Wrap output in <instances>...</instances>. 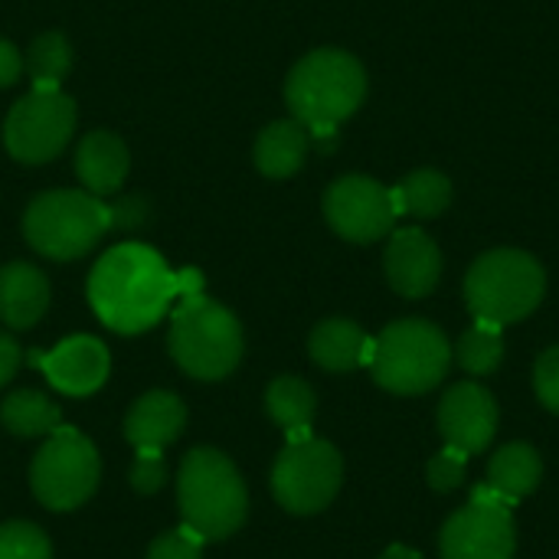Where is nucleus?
<instances>
[{
    "label": "nucleus",
    "instance_id": "nucleus-1",
    "mask_svg": "<svg viewBox=\"0 0 559 559\" xmlns=\"http://www.w3.org/2000/svg\"><path fill=\"white\" fill-rule=\"evenodd\" d=\"M197 272H170L160 252L141 242L108 249L88 275V301L98 321L118 334L154 328L167 308L190 292H200Z\"/></svg>",
    "mask_w": 559,
    "mask_h": 559
},
{
    "label": "nucleus",
    "instance_id": "nucleus-2",
    "mask_svg": "<svg viewBox=\"0 0 559 559\" xmlns=\"http://www.w3.org/2000/svg\"><path fill=\"white\" fill-rule=\"evenodd\" d=\"M141 219H144L141 200H124L108 206L88 190H49L29 203L23 216V233L39 255L69 262L85 255L108 229L138 226Z\"/></svg>",
    "mask_w": 559,
    "mask_h": 559
},
{
    "label": "nucleus",
    "instance_id": "nucleus-3",
    "mask_svg": "<svg viewBox=\"0 0 559 559\" xmlns=\"http://www.w3.org/2000/svg\"><path fill=\"white\" fill-rule=\"evenodd\" d=\"M367 95L364 66L344 49L308 52L285 82V98L295 121L308 128L311 138H334L337 124L347 121Z\"/></svg>",
    "mask_w": 559,
    "mask_h": 559
},
{
    "label": "nucleus",
    "instance_id": "nucleus-4",
    "mask_svg": "<svg viewBox=\"0 0 559 559\" xmlns=\"http://www.w3.org/2000/svg\"><path fill=\"white\" fill-rule=\"evenodd\" d=\"M180 518L203 540H226L249 511V495L236 465L216 449H193L177 481Z\"/></svg>",
    "mask_w": 559,
    "mask_h": 559
},
{
    "label": "nucleus",
    "instance_id": "nucleus-5",
    "mask_svg": "<svg viewBox=\"0 0 559 559\" xmlns=\"http://www.w3.org/2000/svg\"><path fill=\"white\" fill-rule=\"evenodd\" d=\"M547 292L544 265L521 249H491L465 275V301L475 321L498 328L518 324L537 311Z\"/></svg>",
    "mask_w": 559,
    "mask_h": 559
},
{
    "label": "nucleus",
    "instance_id": "nucleus-6",
    "mask_svg": "<svg viewBox=\"0 0 559 559\" xmlns=\"http://www.w3.org/2000/svg\"><path fill=\"white\" fill-rule=\"evenodd\" d=\"M167 344L177 367L197 380H223L242 360V328L236 314L203 292L180 295Z\"/></svg>",
    "mask_w": 559,
    "mask_h": 559
},
{
    "label": "nucleus",
    "instance_id": "nucleus-7",
    "mask_svg": "<svg viewBox=\"0 0 559 559\" xmlns=\"http://www.w3.org/2000/svg\"><path fill=\"white\" fill-rule=\"evenodd\" d=\"M452 367V344L432 321L406 318L390 324L373 341L370 370L373 380L400 396L429 393L445 380Z\"/></svg>",
    "mask_w": 559,
    "mask_h": 559
},
{
    "label": "nucleus",
    "instance_id": "nucleus-8",
    "mask_svg": "<svg viewBox=\"0 0 559 559\" xmlns=\"http://www.w3.org/2000/svg\"><path fill=\"white\" fill-rule=\"evenodd\" d=\"M98 472L102 465L95 445L82 432L59 426L36 452L29 468V485L36 501L46 504L49 511H72L92 498L98 485Z\"/></svg>",
    "mask_w": 559,
    "mask_h": 559
},
{
    "label": "nucleus",
    "instance_id": "nucleus-9",
    "mask_svg": "<svg viewBox=\"0 0 559 559\" xmlns=\"http://www.w3.org/2000/svg\"><path fill=\"white\" fill-rule=\"evenodd\" d=\"M341 478H344V462L337 449L311 436L301 442H288L282 449L272 468V491L285 511L318 514L341 491Z\"/></svg>",
    "mask_w": 559,
    "mask_h": 559
},
{
    "label": "nucleus",
    "instance_id": "nucleus-10",
    "mask_svg": "<svg viewBox=\"0 0 559 559\" xmlns=\"http://www.w3.org/2000/svg\"><path fill=\"white\" fill-rule=\"evenodd\" d=\"M75 128V105L69 95L33 88L7 115V151L20 164H46L62 154Z\"/></svg>",
    "mask_w": 559,
    "mask_h": 559
},
{
    "label": "nucleus",
    "instance_id": "nucleus-11",
    "mask_svg": "<svg viewBox=\"0 0 559 559\" xmlns=\"http://www.w3.org/2000/svg\"><path fill=\"white\" fill-rule=\"evenodd\" d=\"M324 216L331 229L350 242H377L396 223V206L390 187L377 183L373 177L350 174L328 187L324 193Z\"/></svg>",
    "mask_w": 559,
    "mask_h": 559
},
{
    "label": "nucleus",
    "instance_id": "nucleus-12",
    "mask_svg": "<svg viewBox=\"0 0 559 559\" xmlns=\"http://www.w3.org/2000/svg\"><path fill=\"white\" fill-rule=\"evenodd\" d=\"M442 559H514V514L501 508L468 504L452 514L439 534Z\"/></svg>",
    "mask_w": 559,
    "mask_h": 559
},
{
    "label": "nucleus",
    "instance_id": "nucleus-13",
    "mask_svg": "<svg viewBox=\"0 0 559 559\" xmlns=\"http://www.w3.org/2000/svg\"><path fill=\"white\" fill-rule=\"evenodd\" d=\"M439 432L442 439L465 452L478 455L491 445L498 432V403L478 383H455L439 403Z\"/></svg>",
    "mask_w": 559,
    "mask_h": 559
},
{
    "label": "nucleus",
    "instance_id": "nucleus-14",
    "mask_svg": "<svg viewBox=\"0 0 559 559\" xmlns=\"http://www.w3.org/2000/svg\"><path fill=\"white\" fill-rule=\"evenodd\" d=\"M29 360L66 396H88V393H95L108 380V370H111L105 344L98 337H88V334L69 337V341H62L49 354L33 350Z\"/></svg>",
    "mask_w": 559,
    "mask_h": 559
},
{
    "label": "nucleus",
    "instance_id": "nucleus-15",
    "mask_svg": "<svg viewBox=\"0 0 559 559\" xmlns=\"http://www.w3.org/2000/svg\"><path fill=\"white\" fill-rule=\"evenodd\" d=\"M383 269L393 292L403 298H426L442 278V252L423 229L406 226L390 236Z\"/></svg>",
    "mask_w": 559,
    "mask_h": 559
},
{
    "label": "nucleus",
    "instance_id": "nucleus-16",
    "mask_svg": "<svg viewBox=\"0 0 559 559\" xmlns=\"http://www.w3.org/2000/svg\"><path fill=\"white\" fill-rule=\"evenodd\" d=\"M187 423V406L180 403V396L167 393V390H154L147 396H141L134 403V409L128 413L124 423V436L134 449H154L164 452Z\"/></svg>",
    "mask_w": 559,
    "mask_h": 559
},
{
    "label": "nucleus",
    "instance_id": "nucleus-17",
    "mask_svg": "<svg viewBox=\"0 0 559 559\" xmlns=\"http://www.w3.org/2000/svg\"><path fill=\"white\" fill-rule=\"evenodd\" d=\"M49 308V282L29 262H10L0 269V321L7 328H33Z\"/></svg>",
    "mask_w": 559,
    "mask_h": 559
},
{
    "label": "nucleus",
    "instance_id": "nucleus-18",
    "mask_svg": "<svg viewBox=\"0 0 559 559\" xmlns=\"http://www.w3.org/2000/svg\"><path fill=\"white\" fill-rule=\"evenodd\" d=\"M308 350L318 367H324L331 373H347L357 367H370L373 337H367L364 328L347 318H331L311 331Z\"/></svg>",
    "mask_w": 559,
    "mask_h": 559
},
{
    "label": "nucleus",
    "instance_id": "nucleus-19",
    "mask_svg": "<svg viewBox=\"0 0 559 559\" xmlns=\"http://www.w3.org/2000/svg\"><path fill=\"white\" fill-rule=\"evenodd\" d=\"M75 174L88 193L105 197L115 193L128 177V147L111 131H92L79 141Z\"/></svg>",
    "mask_w": 559,
    "mask_h": 559
},
{
    "label": "nucleus",
    "instance_id": "nucleus-20",
    "mask_svg": "<svg viewBox=\"0 0 559 559\" xmlns=\"http://www.w3.org/2000/svg\"><path fill=\"white\" fill-rule=\"evenodd\" d=\"M308 144H311V134L301 121H295V118L272 121L255 141V167L275 180L292 177L301 170V164L308 157Z\"/></svg>",
    "mask_w": 559,
    "mask_h": 559
},
{
    "label": "nucleus",
    "instance_id": "nucleus-21",
    "mask_svg": "<svg viewBox=\"0 0 559 559\" xmlns=\"http://www.w3.org/2000/svg\"><path fill=\"white\" fill-rule=\"evenodd\" d=\"M265 409L269 416L285 429L288 442H301L311 439V423H314V390L298 380V377H278L269 393H265Z\"/></svg>",
    "mask_w": 559,
    "mask_h": 559
},
{
    "label": "nucleus",
    "instance_id": "nucleus-22",
    "mask_svg": "<svg viewBox=\"0 0 559 559\" xmlns=\"http://www.w3.org/2000/svg\"><path fill=\"white\" fill-rule=\"evenodd\" d=\"M393 206L403 216H416V219H432L442 216L452 203V180L442 170L423 167L413 170L409 177H403L393 190Z\"/></svg>",
    "mask_w": 559,
    "mask_h": 559
},
{
    "label": "nucleus",
    "instance_id": "nucleus-23",
    "mask_svg": "<svg viewBox=\"0 0 559 559\" xmlns=\"http://www.w3.org/2000/svg\"><path fill=\"white\" fill-rule=\"evenodd\" d=\"M540 475H544V465H540V455L537 449H531L527 442H511L504 445L491 465H488V485L504 491L508 498L521 501L527 495L537 491L540 485Z\"/></svg>",
    "mask_w": 559,
    "mask_h": 559
},
{
    "label": "nucleus",
    "instance_id": "nucleus-24",
    "mask_svg": "<svg viewBox=\"0 0 559 559\" xmlns=\"http://www.w3.org/2000/svg\"><path fill=\"white\" fill-rule=\"evenodd\" d=\"M0 423L7 432L33 439V436H52L62 426L59 409L36 390H16L0 406Z\"/></svg>",
    "mask_w": 559,
    "mask_h": 559
},
{
    "label": "nucleus",
    "instance_id": "nucleus-25",
    "mask_svg": "<svg viewBox=\"0 0 559 559\" xmlns=\"http://www.w3.org/2000/svg\"><path fill=\"white\" fill-rule=\"evenodd\" d=\"M452 357H459V367L472 377H488L501 367L504 360V337L498 324L488 321H475V328H468L459 337V347L452 350Z\"/></svg>",
    "mask_w": 559,
    "mask_h": 559
},
{
    "label": "nucleus",
    "instance_id": "nucleus-26",
    "mask_svg": "<svg viewBox=\"0 0 559 559\" xmlns=\"http://www.w3.org/2000/svg\"><path fill=\"white\" fill-rule=\"evenodd\" d=\"M72 66V49L69 39L62 33H43L33 46H29V75H33V88L39 92H56L59 82L66 79Z\"/></svg>",
    "mask_w": 559,
    "mask_h": 559
},
{
    "label": "nucleus",
    "instance_id": "nucleus-27",
    "mask_svg": "<svg viewBox=\"0 0 559 559\" xmlns=\"http://www.w3.org/2000/svg\"><path fill=\"white\" fill-rule=\"evenodd\" d=\"M0 559H52V547L36 524L13 521L0 527Z\"/></svg>",
    "mask_w": 559,
    "mask_h": 559
},
{
    "label": "nucleus",
    "instance_id": "nucleus-28",
    "mask_svg": "<svg viewBox=\"0 0 559 559\" xmlns=\"http://www.w3.org/2000/svg\"><path fill=\"white\" fill-rule=\"evenodd\" d=\"M203 547L206 540L187 524H180L177 531H167L151 544L147 559H203Z\"/></svg>",
    "mask_w": 559,
    "mask_h": 559
},
{
    "label": "nucleus",
    "instance_id": "nucleus-29",
    "mask_svg": "<svg viewBox=\"0 0 559 559\" xmlns=\"http://www.w3.org/2000/svg\"><path fill=\"white\" fill-rule=\"evenodd\" d=\"M465 465H468V455L449 445V449H442V452L429 462L426 478H429V485H432L436 491H455V488L465 481Z\"/></svg>",
    "mask_w": 559,
    "mask_h": 559
},
{
    "label": "nucleus",
    "instance_id": "nucleus-30",
    "mask_svg": "<svg viewBox=\"0 0 559 559\" xmlns=\"http://www.w3.org/2000/svg\"><path fill=\"white\" fill-rule=\"evenodd\" d=\"M167 481V465H164V452L154 449H138L134 468H131V488L138 495H154L160 491Z\"/></svg>",
    "mask_w": 559,
    "mask_h": 559
},
{
    "label": "nucleus",
    "instance_id": "nucleus-31",
    "mask_svg": "<svg viewBox=\"0 0 559 559\" xmlns=\"http://www.w3.org/2000/svg\"><path fill=\"white\" fill-rule=\"evenodd\" d=\"M534 390H537V400L559 416V347L540 354L534 367Z\"/></svg>",
    "mask_w": 559,
    "mask_h": 559
},
{
    "label": "nucleus",
    "instance_id": "nucleus-32",
    "mask_svg": "<svg viewBox=\"0 0 559 559\" xmlns=\"http://www.w3.org/2000/svg\"><path fill=\"white\" fill-rule=\"evenodd\" d=\"M20 72H23V56H20V49H16L13 43L0 39V88L13 85V82L20 79Z\"/></svg>",
    "mask_w": 559,
    "mask_h": 559
},
{
    "label": "nucleus",
    "instance_id": "nucleus-33",
    "mask_svg": "<svg viewBox=\"0 0 559 559\" xmlns=\"http://www.w3.org/2000/svg\"><path fill=\"white\" fill-rule=\"evenodd\" d=\"M20 360H23V350L16 347V341L0 334V386L13 380V373L20 370Z\"/></svg>",
    "mask_w": 559,
    "mask_h": 559
},
{
    "label": "nucleus",
    "instance_id": "nucleus-34",
    "mask_svg": "<svg viewBox=\"0 0 559 559\" xmlns=\"http://www.w3.org/2000/svg\"><path fill=\"white\" fill-rule=\"evenodd\" d=\"M472 504H485V508H501V511H511L518 501H514V498H508L504 491L491 488V485H475V491H472Z\"/></svg>",
    "mask_w": 559,
    "mask_h": 559
},
{
    "label": "nucleus",
    "instance_id": "nucleus-35",
    "mask_svg": "<svg viewBox=\"0 0 559 559\" xmlns=\"http://www.w3.org/2000/svg\"><path fill=\"white\" fill-rule=\"evenodd\" d=\"M380 559H423V557H419L416 550H409V547H400V544H396V547H390V550H386Z\"/></svg>",
    "mask_w": 559,
    "mask_h": 559
}]
</instances>
